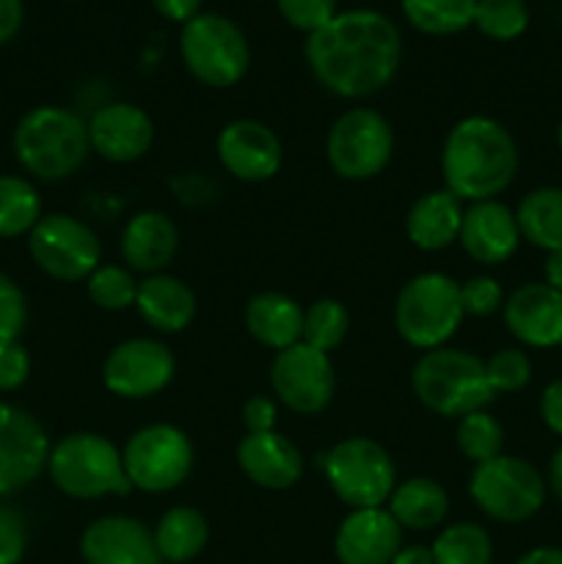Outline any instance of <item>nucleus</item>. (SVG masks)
I'll list each match as a JSON object with an SVG mask.
<instances>
[{
    "mask_svg": "<svg viewBox=\"0 0 562 564\" xmlns=\"http://www.w3.org/2000/svg\"><path fill=\"white\" fill-rule=\"evenodd\" d=\"M549 485L562 505V446L554 452V457H551L549 463Z\"/></svg>",
    "mask_w": 562,
    "mask_h": 564,
    "instance_id": "obj_50",
    "label": "nucleus"
},
{
    "mask_svg": "<svg viewBox=\"0 0 562 564\" xmlns=\"http://www.w3.org/2000/svg\"><path fill=\"white\" fill-rule=\"evenodd\" d=\"M474 505L499 523H523L545 505V479L532 463L499 455L474 466L468 479Z\"/></svg>",
    "mask_w": 562,
    "mask_h": 564,
    "instance_id": "obj_9",
    "label": "nucleus"
},
{
    "mask_svg": "<svg viewBox=\"0 0 562 564\" xmlns=\"http://www.w3.org/2000/svg\"><path fill=\"white\" fill-rule=\"evenodd\" d=\"M28 325V303L20 286L0 273V341L20 339Z\"/></svg>",
    "mask_w": 562,
    "mask_h": 564,
    "instance_id": "obj_40",
    "label": "nucleus"
},
{
    "mask_svg": "<svg viewBox=\"0 0 562 564\" xmlns=\"http://www.w3.org/2000/svg\"><path fill=\"white\" fill-rule=\"evenodd\" d=\"M540 416H543L545 427L562 438V378L551 380L540 394Z\"/></svg>",
    "mask_w": 562,
    "mask_h": 564,
    "instance_id": "obj_44",
    "label": "nucleus"
},
{
    "mask_svg": "<svg viewBox=\"0 0 562 564\" xmlns=\"http://www.w3.org/2000/svg\"><path fill=\"white\" fill-rule=\"evenodd\" d=\"M413 394L439 416H468L485 411L496 391L490 389L485 361L455 347H435L417 361L411 372Z\"/></svg>",
    "mask_w": 562,
    "mask_h": 564,
    "instance_id": "obj_4",
    "label": "nucleus"
},
{
    "mask_svg": "<svg viewBox=\"0 0 562 564\" xmlns=\"http://www.w3.org/2000/svg\"><path fill=\"white\" fill-rule=\"evenodd\" d=\"M136 308L149 328L160 334H180L196 317V295L185 281L154 273L138 284Z\"/></svg>",
    "mask_w": 562,
    "mask_h": 564,
    "instance_id": "obj_24",
    "label": "nucleus"
},
{
    "mask_svg": "<svg viewBox=\"0 0 562 564\" xmlns=\"http://www.w3.org/2000/svg\"><path fill=\"white\" fill-rule=\"evenodd\" d=\"M50 449L47 433L31 413L0 402V496L28 488L47 468Z\"/></svg>",
    "mask_w": 562,
    "mask_h": 564,
    "instance_id": "obj_15",
    "label": "nucleus"
},
{
    "mask_svg": "<svg viewBox=\"0 0 562 564\" xmlns=\"http://www.w3.org/2000/svg\"><path fill=\"white\" fill-rule=\"evenodd\" d=\"M461 303L463 312L472 317H490L505 306V292L499 281L490 275H474L466 284H461Z\"/></svg>",
    "mask_w": 562,
    "mask_h": 564,
    "instance_id": "obj_39",
    "label": "nucleus"
},
{
    "mask_svg": "<svg viewBox=\"0 0 562 564\" xmlns=\"http://www.w3.org/2000/svg\"><path fill=\"white\" fill-rule=\"evenodd\" d=\"M441 171L446 191L461 202H490L516 180V138L490 116H468L446 135Z\"/></svg>",
    "mask_w": 562,
    "mask_h": 564,
    "instance_id": "obj_2",
    "label": "nucleus"
},
{
    "mask_svg": "<svg viewBox=\"0 0 562 564\" xmlns=\"http://www.w3.org/2000/svg\"><path fill=\"white\" fill-rule=\"evenodd\" d=\"M152 6L158 9V14H163L171 22H191L193 17L202 14V0H152Z\"/></svg>",
    "mask_w": 562,
    "mask_h": 564,
    "instance_id": "obj_45",
    "label": "nucleus"
},
{
    "mask_svg": "<svg viewBox=\"0 0 562 564\" xmlns=\"http://www.w3.org/2000/svg\"><path fill=\"white\" fill-rule=\"evenodd\" d=\"M461 284L444 273H422L408 281L395 303V328L419 350L444 347L461 328Z\"/></svg>",
    "mask_w": 562,
    "mask_h": 564,
    "instance_id": "obj_6",
    "label": "nucleus"
},
{
    "mask_svg": "<svg viewBox=\"0 0 562 564\" xmlns=\"http://www.w3.org/2000/svg\"><path fill=\"white\" fill-rule=\"evenodd\" d=\"M22 25V0H0V44L17 36Z\"/></svg>",
    "mask_w": 562,
    "mask_h": 564,
    "instance_id": "obj_46",
    "label": "nucleus"
},
{
    "mask_svg": "<svg viewBox=\"0 0 562 564\" xmlns=\"http://www.w3.org/2000/svg\"><path fill=\"white\" fill-rule=\"evenodd\" d=\"M218 158L231 176L242 182H264L279 174L281 141L268 124L253 119H237L220 130Z\"/></svg>",
    "mask_w": 562,
    "mask_h": 564,
    "instance_id": "obj_16",
    "label": "nucleus"
},
{
    "mask_svg": "<svg viewBox=\"0 0 562 564\" xmlns=\"http://www.w3.org/2000/svg\"><path fill=\"white\" fill-rule=\"evenodd\" d=\"M270 383L281 405L290 411L312 416L328 408L334 400L336 378L328 352L314 350L306 341L279 350L270 367Z\"/></svg>",
    "mask_w": 562,
    "mask_h": 564,
    "instance_id": "obj_13",
    "label": "nucleus"
},
{
    "mask_svg": "<svg viewBox=\"0 0 562 564\" xmlns=\"http://www.w3.org/2000/svg\"><path fill=\"white\" fill-rule=\"evenodd\" d=\"M485 375L496 394H512L532 380V361L518 347H505L485 361Z\"/></svg>",
    "mask_w": 562,
    "mask_h": 564,
    "instance_id": "obj_37",
    "label": "nucleus"
},
{
    "mask_svg": "<svg viewBox=\"0 0 562 564\" xmlns=\"http://www.w3.org/2000/svg\"><path fill=\"white\" fill-rule=\"evenodd\" d=\"M88 124L72 110L42 105L28 110L14 130V154L28 174L39 180H66L86 160Z\"/></svg>",
    "mask_w": 562,
    "mask_h": 564,
    "instance_id": "obj_3",
    "label": "nucleus"
},
{
    "mask_svg": "<svg viewBox=\"0 0 562 564\" xmlns=\"http://www.w3.org/2000/svg\"><path fill=\"white\" fill-rule=\"evenodd\" d=\"M521 240L543 248L545 253L562 251V187H534L516 209Z\"/></svg>",
    "mask_w": 562,
    "mask_h": 564,
    "instance_id": "obj_29",
    "label": "nucleus"
},
{
    "mask_svg": "<svg viewBox=\"0 0 562 564\" xmlns=\"http://www.w3.org/2000/svg\"><path fill=\"white\" fill-rule=\"evenodd\" d=\"M88 297L97 303L105 312H125V308L136 306L138 297V281L132 273L119 264H99L91 275L86 279Z\"/></svg>",
    "mask_w": 562,
    "mask_h": 564,
    "instance_id": "obj_36",
    "label": "nucleus"
},
{
    "mask_svg": "<svg viewBox=\"0 0 562 564\" xmlns=\"http://www.w3.org/2000/svg\"><path fill=\"white\" fill-rule=\"evenodd\" d=\"M391 564H435L433 551L424 549V545H406L395 554Z\"/></svg>",
    "mask_w": 562,
    "mask_h": 564,
    "instance_id": "obj_48",
    "label": "nucleus"
},
{
    "mask_svg": "<svg viewBox=\"0 0 562 564\" xmlns=\"http://www.w3.org/2000/svg\"><path fill=\"white\" fill-rule=\"evenodd\" d=\"M543 275H545V284H549L551 290L562 292V251H551L549 257H545Z\"/></svg>",
    "mask_w": 562,
    "mask_h": 564,
    "instance_id": "obj_49",
    "label": "nucleus"
},
{
    "mask_svg": "<svg viewBox=\"0 0 562 564\" xmlns=\"http://www.w3.org/2000/svg\"><path fill=\"white\" fill-rule=\"evenodd\" d=\"M556 147H560V152H562V121H560V127H556Z\"/></svg>",
    "mask_w": 562,
    "mask_h": 564,
    "instance_id": "obj_51",
    "label": "nucleus"
},
{
    "mask_svg": "<svg viewBox=\"0 0 562 564\" xmlns=\"http://www.w3.org/2000/svg\"><path fill=\"white\" fill-rule=\"evenodd\" d=\"M246 328L259 345L287 350L303 339V308L281 292H259L246 306Z\"/></svg>",
    "mask_w": 562,
    "mask_h": 564,
    "instance_id": "obj_26",
    "label": "nucleus"
},
{
    "mask_svg": "<svg viewBox=\"0 0 562 564\" xmlns=\"http://www.w3.org/2000/svg\"><path fill=\"white\" fill-rule=\"evenodd\" d=\"M389 512L402 529L428 532L439 527L450 512V496L435 479L413 477L395 488L389 499Z\"/></svg>",
    "mask_w": 562,
    "mask_h": 564,
    "instance_id": "obj_27",
    "label": "nucleus"
},
{
    "mask_svg": "<svg viewBox=\"0 0 562 564\" xmlns=\"http://www.w3.org/2000/svg\"><path fill=\"white\" fill-rule=\"evenodd\" d=\"M47 471L55 488L72 499H102L132 490L121 452L97 433H72L61 438L50 449Z\"/></svg>",
    "mask_w": 562,
    "mask_h": 564,
    "instance_id": "obj_5",
    "label": "nucleus"
},
{
    "mask_svg": "<svg viewBox=\"0 0 562 564\" xmlns=\"http://www.w3.org/2000/svg\"><path fill=\"white\" fill-rule=\"evenodd\" d=\"M474 25L494 42H512L529 25L527 0H477Z\"/></svg>",
    "mask_w": 562,
    "mask_h": 564,
    "instance_id": "obj_35",
    "label": "nucleus"
},
{
    "mask_svg": "<svg viewBox=\"0 0 562 564\" xmlns=\"http://www.w3.org/2000/svg\"><path fill=\"white\" fill-rule=\"evenodd\" d=\"M154 545L165 564H185L196 560L209 540V523L193 507H171L152 529Z\"/></svg>",
    "mask_w": 562,
    "mask_h": 564,
    "instance_id": "obj_28",
    "label": "nucleus"
},
{
    "mask_svg": "<svg viewBox=\"0 0 562 564\" xmlns=\"http://www.w3.org/2000/svg\"><path fill=\"white\" fill-rule=\"evenodd\" d=\"M86 564H165L147 523L127 516H105L88 523L80 538Z\"/></svg>",
    "mask_w": 562,
    "mask_h": 564,
    "instance_id": "obj_17",
    "label": "nucleus"
},
{
    "mask_svg": "<svg viewBox=\"0 0 562 564\" xmlns=\"http://www.w3.org/2000/svg\"><path fill=\"white\" fill-rule=\"evenodd\" d=\"M402 58L395 22L375 9H350L309 33L306 61L320 86L361 99L389 86Z\"/></svg>",
    "mask_w": 562,
    "mask_h": 564,
    "instance_id": "obj_1",
    "label": "nucleus"
},
{
    "mask_svg": "<svg viewBox=\"0 0 562 564\" xmlns=\"http://www.w3.org/2000/svg\"><path fill=\"white\" fill-rule=\"evenodd\" d=\"M281 17L290 22L295 31L314 33L323 25H328L339 11H336V0H275Z\"/></svg>",
    "mask_w": 562,
    "mask_h": 564,
    "instance_id": "obj_38",
    "label": "nucleus"
},
{
    "mask_svg": "<svg viewBox=\"0 0 562 564\" xmlns=\"http://www.w3.org/2000/svg\"><path fill=\"white\" fill-rule=\"evenodd\" d=\"M331 490L353 510L383 507L397 488L391 455L372 438H345L323 457Z\"/></svg>",
    "mask_w": 562,
    "mask_h": 564,
    "instance_id": "obj_8",
    "label": "nucleus"
},
{
    "mask_svg": "<svg viewBox=\"0 0 562 564\" xmlns=\"http://www.w3.org/2000/svg\"><path fill=\"white\" fill-rule=\"evenodd\" d=\"M435 564H490L494 540L479 523H452L430 545Z\"/></svg>",
    "mask_w": 562,
    "mask_h": 564,
    "instance_id": "obj_32",
    "label": "nucleus"
},
{
    "mask_svg": "<svg viewBox=\"0 0 562 564\" xmlns=\"http://www.w3.org/2000/svg\"><path fill=\"white\" fill-rule=\"evenodd\" d=\"M477 0H402V14L428 36H452L474 25Z\"/></svg>",
    "mask_w": 562,
    "mask_h": 564,
    "instance_id": "obj_30",
    "label": "nucleus"
},
{
    "mask_svg": "<svg viewBox=\"0 0 562 564\" xmlns=\"http://www.w3.org/2000/svg\"><path fill=\"white\" fill-rule=\"evenodd\" d=\"M31 375V356L20 339L0 341V391H14Z\"/></svg>",
    "mask_w": 562,
    "mask_h": 564,
    "instance_id": "obj_42",
    "label": "nucleus"
},
{
    "mask_svg": "<svg viewBox=\"0 0 562 564\" xmlns=\"http://www.w3.org/2000/svg\"><path fill=\"white\" fill-rule=\"evenodd\" d=\"M275 416H279L275 402L262 394L251 397L242 408V424H246L248 433H270V430H275Z\"/></svg>",
    "mask_w": 562,
    "mask_h": 564,
    "instance_id": "obj_43",
    "label": "nucleus"
},
{
    "mask_svg": "<svg viewBox=\"0 0 562 564\" xmlns=\"http://www.w3.org/2000/svg\"><path fill=\"white\" fill-rule=\"evenodd\" d=\"M455 441L457 449H461L474 466H479V463L494 460V457L501 455V446H505V427H501L490 413L474 411L457 422Z\"/></svg>",
    "mask_w": 562,
    "mask_h": 564,
    "instance_id": "obj_34",
    "label": "nucleus"
},
{
    "mask_svg": "<svg viewBox=\"0 0 562 564\" xmlns=\"http://www.w3.org/2000/svg\"><path fill=\"white\" fill-rule=\"evenodd\" d=\"M28 551L25 518L11 507H0V564H20Z\"/></svg>",
    "mask_w": 562,
    "mask_h": 564,
    "instance_id": "obj_41",
    "label": "nucleus"
},
{
    "mask_svg": "<svg viewBox=\"0 0 562 564\" xmlns=\"http://www.w3.org/2000/svg\"><path fill=\"white\" fill-rule=\"evenodd\" d=\"M237 463L253 485L268 490H287L301 479L303 457L287 435L248 433L237 446Z\"/></svg>",
    "mask_w": 562,
    "mask_h": 564,
    "instance_id": "obj_22",
    "label": "nucleus"
},
{
    "mask_svg": "<svg viewBox=\"0 0 562 564\" xmlns=\"http://www.w3.org/2000/svg\"><path fill=\"white\" fill-rule=\"evenodd\" d=\"M180 248V231L174 220L165 213H147L132 215L130 224L121 231V257L132 270L154 275L171 264Z\"/></svg>",
    "mask_w": 562,
    "mask_h": 564,
    "instance_id": "obj_23",
    "label": "nucleus"
},
{
    "mask_svg": "<svg viewBox=\"0 0 562 564\" xmlns=\"http://www.w3.org/2000/svg\"><path fill=\"white\" fill-rule=\"evenodd\" d=\"M463 251L479 264H501L518 251L521 229H518L516 213L507 204L496 202H474L463 209L461 224Z\"/></svg>",
    "mask_w": 562,
    "mask_h": 564,
    "instance_id": "obj_21",
    "label": "nucleus"
},
{
    "mask_svg": "<svg viewBox=\"0 0 562 564\" xmlns=\"http://www.w3.org/2000/svg\"><path fill=\"white\" fill-rule=\"evenodd\" d=\"M347 328H350V314L334 297H323L314 301L312 306L303 312V339L312 345L314 350L331 352L345 341Z\"/></svg>",
    "mask_w": 562,
    "mask_h": 564,
    "instance_id": "obj_33",
    "label": "nucleus"
},
{
    "mask_svg": "<svg viewBox=\"0 0 562 564\" xmlns=\"http://www.w3.org/2000/svg\"><path fill=\"white\" fill-rule=\"evenodd\" d=\"M154 141V124L138 105L110 102L88 121V143L94 152L114 163L143 158Z\"/></svg>",
    "mask_w": 562,
    "mask_h": 564,
    "instance_id": "obj_20",
    "label": "nucleus"
},
{
    "mask_svg": "<svg viewBox=\"0 0 562 564\" xmlns=\"http://www.w3.org/2000/svg\"><path fill=\"white\" fill-rule=\"evenodd\" d=\"M463 202L450 191H430L411 204L406 215V235L422 251H441L461 235Z\"/></svg>",
    "mask_w": 562,
    "mask_h": 564,
    "instance_id": "obj_25",
    "label": "nucleus"
},
{
    "mask_svg": "<svg viewBox=\"0 0 562 564\" xmlns=\"http://www.w3.org/2000/svg\"><path fill=\"white\" fill-rule=\"evenodd\" d=\"M42 218V198L22 176H0V237L31 235Z\"/></svg>",
    "mask_w": 562,
    "mask_h": 564,
    "instance_id": "obj_31",
    "label": "nucleus"
},
{
    "mask_svg": "<svg viewBox=\"0 0 562 564\" xmlns=\"http://www.w3.org/2000/svg\"><path fill=\"white\" fill-rule=\"evenodd\" d=\"M516 564H562V549H556V545H538V549L518 556Z\"/></svg>",
    "mask_w": 562,
    "mask_h": 564,
    "instance_id": "obj_47",
    "label": "nucleus"
},
{
    "mask_svg": "<svg viewBox=\"0 0 562 564\" xmlns=\"http://www.w3.org/2000/svg\"><path fill=\"white\" fill-rule=\"evenodd\" d=\"M180 53L198 83L229 88L242 80L251 64V50L240 28L224 14H196L182 25Z\"/></svg>",
    "mask_w": 562,
    "mask_h": 564,
    "instance_id": "obj_7",
    "label": "nucleus"
},
{
    "mask_svg": "<svg viewBox=\"0 0 562 564\" xmlns=\"http://www.w3.org/2000/svg\"><path fill=\"white\" fill-rule=\"evenodd\" d=\"M395 152V130L372 108H353L334 121L325 141L331 169L347 182L378 176Z\"/></svg>",
    "mask_w": 562,
    "mask_h": 564,
    "instance_id": "obj_10",
    "label": "nucleus"
},
{
    "mask_svg": "<svg viewBox=\"0 0 562 564\" xmlns=\"http://www.w3.org/2000/svg\"><path fill=\"white\" fill-rule=\"evenodd\" d=\"M174 352L158 339H127L108 352L102 380L116 397L143 400L154 397L174 380Z\"/></svg>",
    "mask_w": 562,
    "mask_h": 564,
    "instance_id": "obj_14",
    "label": "nucleus"
},
{
    "mask_svg": "<svg viewBox=\"0 0 562 564\" xmlns=\"http://www.w3.org/2000/svg\"><path fill=\"white\" fill-rule=\"evenodd\" d=\"M33 262L58 281H83L99 268L102 246L83 220L55 213L39 218L28 235Z\"/></svg>",
    "mask_w": 562,
    "mask_h": 564,
    "instance_id": "obj_12",
    "label": "nucleus"
},
{
    "mask_svg": "<svg viewBox=\"0 0 562 564\" xmlns=\"http://www.w3.org/2000/svg\"><path fill=\"white\" fill-rule=\"evenodd\" d=\"M505 325L521 345L545 347L562 345V292L549 284H523L505 297Z\"/></svg>",
    "mask_w": 562,
    "mask_h": 564,
    "instance_id": "obj_19",
    "label": "nucleus"
},
{
    "mask_svg": "<svg viewBox=\"0 0 562 564\" xmlns=\"http://www.w3.org/2000/svg\"><path fill=\"white\" fill-rule=\"evenodd\" d=\"M402 549V527L383 507L353 510L339 523L334 551L339 564H391Z\"/></svg>",
    "mask_w": 562,
    "mask_h": 564,
    "instance_id": "obj_18",
    "label": "nucleus"
},
{
    "mask_svg": "<svg viewBox=\"0 0 562 564\" xmlns=\"http://www.w3.org/2000/svg\"><path fill=\"white\" fill-rule=\"evenodd\" d=\"M121 460L132 488L143 494H169L193 471V446L174 424H149L127 441Z\"/></svg>",
    "mask_w": 562,
    "mask_h": 564,
    "instance_id": "obj_11",
    "label": "nucleus"
}]
</instances>
